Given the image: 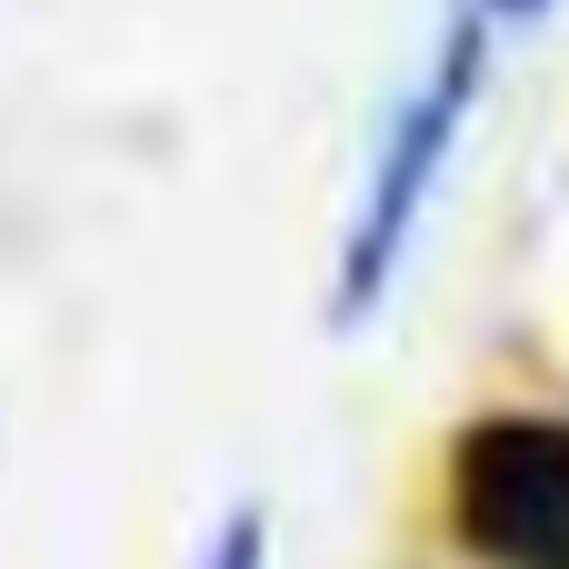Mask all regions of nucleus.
<instances>
[{
    "label": "nucleus",
    "instance_id": "obj_2",
    "mask_svg": "<svg viewBox=\"0 0 569 569\" xmlns=\"http://www.w3.org/2000/svg\"><path fill=\"white\" fill-rule=\"evenodd\" d=\"M440 500L480 569H569V420L550 410L470 420L450 440Z\"/></svg>",
    "mask_w": 569,
    "mask_h": 569
},
{
    "label": "nucleus",
    "instance_id": "obj_4",
    "mask_svg": "<svg viewBox=\"0 0 569 569\" xmlns=\"http://www.w3.org/2000/svg\"><path fill=\"white\" fill-rule=\"evenodd\" d=\"M490 20H530V10H550V0H480Z\"/></svg>",
    "mask_w": 569,
    "mask_h": 569
},
{
    "label": "nucleus",
    "instance_id": "obj_1",
    "mask_svg": "<svg viewBox=\"0 0 569 569\" xmlns=\"http://www.w3.org/2000/svg\"><path fill=\"white\" fill-rule=\"evenodd\" d=\"M480 80H490V10L460 0V10L440 20L430 70H420L410 100L390 110L380 160H370V190H360V210H350V230H340V280H330V320H340V330L380 320V300H390V280H400V260H410L430 200H440V170H450V150H460V130H470V110H480Z\"/></svg>",
    "mask_w": 569,
    "mask_h": 569
},
{
    "label": "nucleus",
    "instance_id": "obj_3",
    "mask_svg": "<svg viewBox=\"0 0 569 569\" xmlns=\"http://www.w3.org/2000/svg\"><path fill=\"white\" fill-rule=\"evenodd\" d=\"M200 569H270V510L240 500V510L220 520V540H210V560H200Z\"/></svg>",
    "mask_w": 569,
    "mask_h": 569
}]
</instances>
